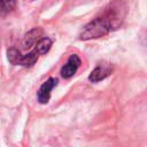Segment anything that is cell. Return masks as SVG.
Here are the masks:
<instances>
[{
  "label": "cell",
  "instance_id": "obj_2",
  "mask_svg": "<svg viewBox=\"0 0 147 147\" xmlns=\"http://www.w3.org/2000/svg\"><path fill=\"white\" fill-rule=\"evenodd\" d=\"M57 85V79L56 78H48L45 83H42V85L40 86V88L38 90L37 92V100L39 103L44 105V103H47L49 101V98H51V92L52 90Z\"/></svg>",
  "mask_w": 147,
  "mask_h": 147
},
{
  "label": "cell",
  "instance_id": "obj_3",
  "mask_svg": "<svg viewBox=\"0 0 147 147\" xmlns=\"http://www.w3.org/2000/svg\"><path fill=\"white\" fill-rule=\"evenodd\" d=\"M79 65H80V59H79V56L77 54L70 55L69 59H68V61H67V63L61 69V76L63 78H67V79L70 78V77H72L76 74V71L79 68Z\"/></svg>",
  "mask_w": 147,
  "mask_h": 147
},
{
  "label": "cell",
  "instance_id": "obj_5",
  "mask_svg": "<svg viewBox=\"0 0 147 147\" xmlns=\"http://www.w3.org/2000/svg\"><path fill=\"white\" fill-rule=\"evenodd\" d=\"M40 36H41V30L40 29H33V30L29 31L25 34L24 39H23V42H22L23 47L24 48H30L32 46H36V44L41 39V38H39Z\"/></svg>",
  "mask_w": 147,
  "mask_h": 147
},
{
  "label": "cell",
  "instance_id": "obj_7",
  "mask_svg": "<svg viewBox=\"0 0 147 147\" xmlns=\"http://www.w3.org/2000/svg\"><path fill=\"white\" fill-rule=\"evenodd\" d=\"M52 44H53V41H52L51 38H48V37H44V38H41V39L36 44L33 51H36V53H37L38 55L46 54V53L51 49Z\"/></svg>",
  "mask_w": 147,
  "mask_h": 147
},
{
  "label": "cell",
  "instance_id": "obj_1",
  "mask_svg": "<svg viewBox=\"0 0 147 147\" xmlns=\"http://www.w3.org/2000/svg\"><path fill=\"white\" fill-rule=\"evenodd\" d=\"M126 15V5L122 0L111 1L103 11L90 21L79 33L80 40L96 39L117 30L122 24Z\"/></svg>",
  "mask_w": 147,
  "mask_h": 147
},
{
  "label": "cell",
  "instance_id": "obj_4",
  "mask_svg": "<svg viewBox=\"0 0 147 147\" xmlns=\"http://www.w3.org/2000/svg\"><path fill=\"white\" fill-rule=\"evenodd\" d=\"M110 72H111L110 67H108V65H98L91 71L90 76H88V80L92 82V83H98V82L105 79L106 77H108L110 75Z\"/></svg>",
  "mask_w": 147,
  "mask_h": 147
},
{
  "label": "cell",
  "instance_id": "obj_8",
  "mask_svg": "<svg viewBox=\"0 0 147 147\" xmlns=\"http://www.w3.org/2000/svg\"><path fill=\"white\" fill-rule=\"evenodd\" d=\"M16 6V0H0V15L9 14Z\"/></svg>",
  "mask_w": 147,
  "mask_h": 147
},
{
  "label": "cell",
  "instance_id": "obj_6",
  "mask_svg": "<svg viewBox=\"0 0 147 147\" xmlns=\"http://www.w3.org/2000/svg\"><path fill=\"white\" fill-rule=\"evenodd\" d=\"M39 55L36 53V51H31L30 53L28 54H20V57H18V61H17V64L16 65H22V67H31L33 65L37 60H38Z\"/></svg>",
  "mask_w": 147,
  "mask_h": 147
}]
</instances>
